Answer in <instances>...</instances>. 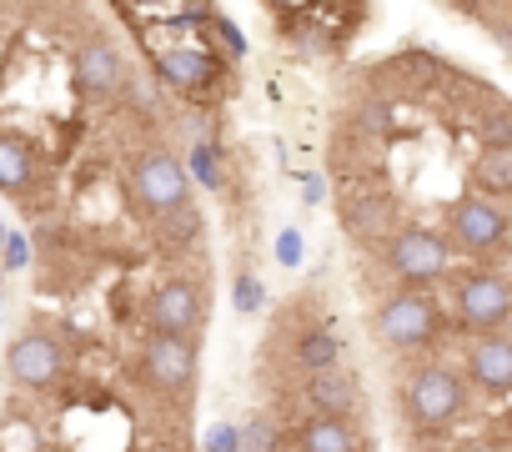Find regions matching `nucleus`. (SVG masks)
I'll use <instances>...</instances> for the list:
<instances>
[{"label": "nucleus", "instance_id": "9", "mask_svg": "<svg viewBox=\"0 0 512 452\" xmlns=\"http://www.w3.org/2000/svg\"><path fill=\"white\" fill-rule=\"evenodd\" d=\"M6 372H11V382L26 387V392L56 387V377H61V342L46 337V332H21V337L11 342V352H6Z\"/></svg>", "mask_w": 512, "mask_h": 452}, {"label": "nucleus", "instance_id": "7", "mask_svg": "<svg viewBox=\"0 0 512 452\" xmlns=\"http://www.w3.org/2000/svg\"><path fill=\"white\" fill-rule=\"evenodd\" d=\"M206 322V292L191 287V282H161L151 297H146V327L156 337H196Z\"/></svg>", "mask_w": 512, "mask_h": 452}, {"label": "nucleus", "instance_id": "21", "mask_svg": "<svg viewBox=\"0 0 512 452\" xmlns=\"http://www.w3.org/2000/svg\"><path fill=\"white\" fill-rule=\"evenodd\" d=\"M231 297H236V312H262V302H267V292H262V282H256L251 272H241V277H236V287H231Z\"/></svg>", "mask_w": 512, "mask_h": 452}, {"label": "nucleus", "instance_id": "26", "mask_svg": "<svg viewBox=\"0 0 512 452\" xmlns=\"http://www.w3.org/2000/svg\"><path fill=\"white\" fill-rule=\"evenodd\" d=\"M0 247H6V262H11L6 272H21V262H26V242H21V237H6Z\"/></svg>", "mask_w": 512, "mask_h": 452}, {"label": "nucleus", "instance_id": "32", "mask_svg": "<svg viewBox=\"0 0 512 452\" xmlns=\"http://www.w3.org/2000/svg\"><path fill=\"white\" fill-rule=\"evenodd\" d=\"M422 452H437V447H422Z\"/></svg>", "mask_w": 512, "mask_h": 452}, {"label": "nucleus", "instance_id": "17", "mask_svg": "<svg viewBox=\"0 0 512 452\" xmlns=\"http://www.w3.org/2000/svg\"><path fill=\"white\" fill-rule=\"evenodd\" d=\"M297 362H302L307 377H312V372H332V367L342 362V342H337L332 332H307V337L297 342Z\"/></svg>", "mask_w": 512, "mask_h": 452}, {"label": "nucleus", "instance_id": "11", "mask_svg": "<svg viewBox=\"0 0 512 452\" xmlns=\"http://www.w3.org/2000/svg\"><path fill=\"white\" fill-rule=\"evenodd\" d=\"M467 372L487 392H512V337L507 332H482L467 347Z\"/></svg>", "mask_w": 512, "mask_h": 452}, {"label": "nucleus", "instance_id": "27", "mask_svg": "<svg viewBox=\"0 0 512 452\" xmlns=\"http://www.w3.org/2000/svg\"><path fill=\"white\" fill-rule=\"evenodd\" d=\"M302 196H307V201H312V206H317V201H322V196H327V191H322V181H307V191H302Z\"/></svg>", "mask_w": 512, "mask_h": 452}, {"label": "nucleus", "instance_id": "28", "mask_svg": "<svg viewBox=\"0 0 512 452\" xmlns=\"http://www.w3.org/2000/svg\"><path fill=\"white\" fill-rule=\"evenodd\" d=\"M131 6H161V0H131Z\"/></svg>", "mask_w": 512, "mask_h": 452}, {"label": "nucleus", "instance_id": "15", "mask_svg": "<svg viewBox=\"0 0 512 452\" xmlns=\"http://www.w3.org/2000/svg\"><path fill=\"white\" fill-rule=\"evenodd\" d=\"M472 186L487 196H512V146H482V156L472 161Z\"/></svg>", "mask_w": 512, "mask_h": 452}, {"label": "nucleus", "instance_id": "8", "mask_svg": "<svg viewBox=\"0 0 512 452\" xmlns=\"http://www.w3.org/2000/svg\"><path fill=\"white\" fill-rule=\"evenodd\" d=\"M447 232H452V242L467 247V252H492V247L507 242L512 221H507V211L492 206L487 196H462V201H452V211H447Z\"/></svg>", "mask_w": 512, "mask_h": 452}, {"label": "nucleus", "instance_id": "25", "mask_svg": "<svg viewBox=\"0 0 512 452\" xmlns=\"http://www.w3.org/2000/svg\"><path fill=\"white\" fill-rule=\"evenodd\" d=\"M216 31H221V41H226V46H231L236 56H246V36H241V31H236L231 21H221V16H216Z\"/></svg>", "mask_w": 512, "mask_h": 452}, {"label": "nucleus", "instance_id": "19", "mask_svg": "<svg viewBox=\"0 0 512 452\" xmlns=\"http://www.w3.org/2000/svg\"><path fill=\"white\" fill-rule=\"evenodd\" d=\"M277 422L272 417H251L236 427V452H277Z\"/></svg>", "mask_w": 512, "mask_h": 452}, {"label": "nucleus", "instance_id": "24", "mask_svg": "<svg viewBox=\"0 0 512 452\" xmlns=\"http://www.w3.org/2000/svg\"><path fill=\"white\" fill-rule=\"evenodd\" d=\"M206 452H236V427L231 422H216L211 437H206Z\"/></svg>", "mask_w": 512, "mask_h": 452}, {"label": "nucleus", "instance_id": "14", "mask_svg": "<svg viewBox=\"0 0 512 452\" xmlns=\"http://www.w3.org/2000/svg\"><path fill=\"white\" fill-rule=\"evenodd\" d=\"M297 452H362V437L352 417H307L297 427Z\"/></svg>", "mask_w": 512, "mask_h": 452}, {"label": "nucleus", "instance_id": "16", "mask_svg": "<svg viewBox=\"0 0 512 452\" xmlns=\"http://www.w3.org/2000/svg\"><path fill=\"white\" fill-rule=\"evenodd\" d=\"M0 191L11 196L31 191V146L21 136H0Z\"/></svg>", "mask_w": 512, "mask_h": 452}, {"label": "nucleus", "instance_id": "10", "mask_svg": "<svg viewBox=\"0 0 512 452\" xmlns=\"http://www.w3.org/2000/svg\"><path fill=\"white\" fill-rule=\"evenodd\" d=\"M76 81L91 91V96H116L126 86V56L116 41L106 36H91L81 51H76Z\"/></svg>", "mask_w": 512, "mask_h": 452}, {"label": "nucleus", "instance_id": "31", "mask_svg": "<svg viewBox=\"0 0 512 452\" xmlns=\"http://www.w3.org/2000/svg\"><path fill=\"white\" fill-rule=\"evenodd\" d=\"M0 242H6V226H0Z\"/></svg>", "mask_w": 512, "mask_h": 452}, {"label": "nucleus", "instance_id": "23", "mask_svg": "<svg viewBox=\"0 0 512 452\" xmlns=\"http://www.w3.org/2000/svg\"><path fill=\"white\" fill-rule=\"evenodd\" d=\"M277 262H282V267H297V262H302V237L292 232V226L277 237Z\"/></svg>", "mask_w": 512, "mask_h": 452}, {"label": "nucleus", "instance_id": "5", "mask_svg": "<svg viewBox=\"0 0 512 452\" xmlns=\"http://www.w3.org/2000/svg\"><path fill=\"white\" fill-rule=\"evenodd\" d=\"M457 322L467 332H502L512 322V282L497 272H472L457 282Z\"/></svg>", "mask_w": 512, "mask_h": 452}, {"label": "nucleus", "instance_id": "22", "mask_svg": "<svg viewBox=\"0 0 512 452\" xmlns=\"http://www.w3.org/2000/svg\"><path fill=\"white\" fill-rule=\"evenodd\" d=\"M161 237L176 247V242H196L201 237V216H181V221H171V226H161Z\"/></svg>", "mask_w": 512, "mask_h": 452}, {"label": "nucleus", "instance_id": "6", "mask_svg": "<svg viewBox=\"0 0 512 452\" xmlns=\"http://www.w3.org/2000/svg\"><path fill=\"white\" fill-rule=\"evenodd\" d=\"M387 267L407 282V287H427V282H442L447 277V242L427 226H402V232L387 242Z\"/></svg>", "mask_w": 512, "mask_h": 452}, {"label": "nucleus", "instance_id": "1", "mask_svg": "<svg viewBox=\"0 0 512 452\" xmlns=\"http://www.w3.org/2000/svg\"><path fill=\"white\" fill-rule=\"evenodd\" d=\"M442 332V317H437V302L417 287L407 292H392L382 307H377V337L397 352H412V347H427L432 337Z\"/></svg>", "mask_w": 512, "mask_h": 452}, {"label": "nucleus", "instance_id": "29", "mask_svg": "<svg viewBox=\"0 0 512 452\" xmlns=\"http://www.w3.org/2000/svg\"><path fill=\"white\" fill-rule=\"evenodd\" d=\"M277 6H302V0H277Z\"/></svg>", "mask_w": 512, "mask_h": 452}, {"label": "nucleus", "instance_id": "30", "mask_svg": "<svg viewBox=\"0 0 512 452\" xmlns=\"http://www.w3.org/2000/svg\"><path fill=\"white\" fill-rule=\"evenodd\" d=\"M0 307H6V287H0Z\"/></svg>", "mask_w": 512, "mask_h": 452}, {"label": "nucleus", "instance_id": "20", "mask_svg": "<svg viewBox=\"0 0 512 452\" xmlns=\"http://www.w3.org/2000/svg\"><path fill=\"white\" fill-rule=\"evenodd\" d=\"M191 171H196V181H201V186L221 191V156H216V146H211V141L191 146Z\"/></svg>", "mask_w": 512, "mask_h": 452}, {"label": "nucleus", "instance_id": "12", "mask_svg": "<svg viewBox=\"0 0 512 452\" xmlns=\"http://www.w3.org/2000/svg\"><path fill=\"white\" fill-rule=\"evenodd\" d=\"M156 71L181 91H201V86H211L221 76V61L196 51V46H166V51H156Z\"/></svg>", "mask_w": 512, "mask_h": 452}, {"label": "nucleus", "instance_id": "2", "mask_svg": "<svg viewBox=\"0 0 512 452\" xmlns=\"http://www.w3.org/2000/svg\"><path fill=\"white\" fill-rule=\"evenodd\" d=\"M407 417L422 427V432H437V427H447L457 412H462V402H467V387H462V377L452 372V367H417L412 377H407Z\"/></svg>", "mask_w": 512, "mask_h": 452}, {"label": "nucleus", "instance_id": "3", "mask_svg": "<svg viewBox=\"0 0 512 452\" xmlns=\"http://www.w3.org/2000/svg\"><path fill=\"white\" fill-rule=\"evenodd\" d=\"M131 196H136V206H141L151 221H161V216H171V211L186 206L191 181H186V171H181V161H176L171 151H146V156L131 166Z\"/></svg>", "mask_w": 512, "mask_h": 452}, {"label": "nucleus", "instance_id": "13", "mask_svg": "<svg viewBox=\"0 0 512 452\" xmlns=\"http://www.w3.org/2000/svg\"><path fill=\"white\" fill-rule=\"evenodd\" d=\"M302 397H307V407L317 417H352V407H357V377L342 372V367L312 372L307 387H302Z\"/></svg>", "mask_w": 512, "mask_h": 452}, {"label": "nucleus", "instance_id": "4", "mask_svg": "<svg viewBox=\"0 0 512 452\" xmlns=\"http://www.w3.org/2000/svg\"><path fill=\"white\" fill-rule=\"evenodd\" d=\"M141 377L166 392V397H191L196 377H201V357H196V342L186 337H146L141 347Z\"/></svg>", "mask_w": 512, "mask_h": 452}, {"label": "nucleus", "instance_id": "18", "mask_svg": "<svg viewBox=\"0 0 512 452\" xmlns=\"http://www.w3.org/2000/svg\"><path fill=\"white\" fill-rule=\"evenodd\" d=\"M392 226V206L387 201H377V196H367V201H357V206H347V232L352 237H362V242H372L377 232H387Z\"/></svg>", "mask_w": 512, "mask_h": 452}]
</instances>
